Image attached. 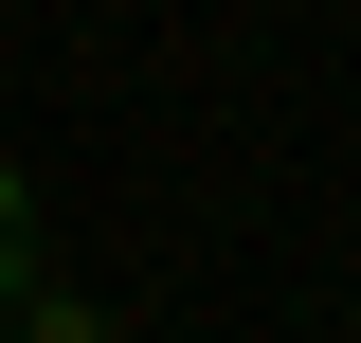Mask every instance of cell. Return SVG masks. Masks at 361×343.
<instances>
[{"label": "cell", "instance_id": "cell-1", "mask_svg": "<svg viewBox=\"0 0 361 343\" xmlns=\"http://www.w3.org/2000/svg\"><path fill=\"white\" fill-rule=\"evenodd\" d=\"M37 307V199H18V163H0V325Z\"/></svg>", "mask_w": 361, "mask_h": 343}, {"label": "cell", "instance_id": "cell-2", "mask_svg": "<svg viewBox=\"0 0 361 343\" xmlns=\"http://www.w3.org/2000/svg\"><path fill=\"white\" fill-rule=\"evenodd\" d=\"M0 343H127V325H109V307H73V289H37V307H18Z\"/></svg>", "mask_w": 361, "mask_h": 343}]
</instances>
